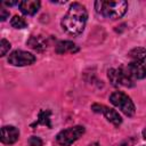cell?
<instances>
[{
    "label": "cell",
    "mask_w": 146,
    "mask_h": 146,
    "mask_svg": "<svg viewBox=\"0 0 146 146\" xmlns=\"http://www.w3.org/2000/svg\"><path fill=\"white\" fill-rule=\"evenodd\" d=\"M88 18L87 9L83 5L79 2H74L70 6L68 10L62 18V27L63 30L71 35H79L86 27Z\"/></svg>",
    "instance_id": "obj_1"
},
{
    "label": "cell",
    "mask_w": 146,
    "mask_h": 146,
    "mask_svg": "<svg viewBox=\"0 0 146 146\" xmlns=\"http://www.w3.org/2000/svg\"><path fill=\"white\" fill-rule=\"evenodd\" d=\"M96 11L111 19H117L121 18L128 9V3L124 0L119 1H96L95 2Z\"/></svg>",
    "instance_id": "obj_2"
},
{
    "label": "cell",
    "mask_w": 146,
    "mask_h": 146,
    "mask_svg": "<svg viewBox=\"0 0 146 146\" xmlns=\"http://www.w3.org/2000/svg\"><path fill=\"white\" fill-rule=\"evenodd\" d=\"M110 102L116 106L117 108L121 110V112H123L127 116H133L135 115V105L131 100V98L125 95L122 91H115L110 96Z\"/></svg>",
    "instance_id": "obj_3"
},
{
    "label": "cell",
    "mask_w": 146,
    "mask_h": 146,
    "mask_svg": "<svg viewBox=\"0 0 146 146\" xmlns=\"http://www.w3.org/2000/svg\"><path fill=\"white\" fill-rule=\"evenodd\" d=\"M83 133H84V128L82 125H74L68 129L62 130L56 136V140L60 146H71Z\"/></svg>",
    "instance_id": "obj_4"
},
{
    "label": "cell",
    "mask_w": 146,
    "mask_h": 146,
    "mask_svg": "<svg viewBox=\"0 0 146 146\" xmlns=\"http://www.w3.org/2000/svg\"><path fill=\"white\" fill-rule=\"evenodd\" d=\"M107 76L110 79V82L115 86H123V87H133V79L129 75L127 70L124 67L121 68H111L107 72Z\"/></svg>",
    "instance_id": "obj_5"
},
{
    "label": "cell",
    "mask_w": 146,
    "mask_h": 146,
    "mask_svg": "<svg viewBox=\"0 0 146 146\" xmlns=\"http://www.w3.org/2000/svg\"><path fill=\"white\" fill-rule=\"evenodd\" d=\"M35 62V56L24 50H15L8 57V63L14 66H26Z\"/></svg>",
    "instance_id": "obj_6"
},
{
    "label": "cell",
    "mask_w": 146,
    "mask_h": 146,
    "mask_svg": "<svg viewBox=\"0 0 146 146\" xmlns=\"http://www.w3.org/2000/svg\"><path fill=\"white\" fill-rule=\"evenodd\" d=\"M19 131L14 125H5L1 129V141L6 145H10L17 141Z\"/></svg>",
    "instance_id": "obj_7"
},
{
    "label": "cell",
    "mask_w": 146,
    "mask_h": 146,
    "mask_svg": "<svg viewBox=\"0 0 146 146\" xmlns=\"http://www.w3.org/2000/svg\"><path fill=\"white\" fill-rule=\"evenodd\" d=\"M125 70L132 79H144L146 76V64L144 62H131Z\"/></svg>",
    "instance_id": "obj_8"
},
{
    "label": "cell",
    "mask_w": 146,
    "mask_h": 146,
    "mask_svg": "<svg viewBox=\"0 0 146 146\" xmlns=\"http://www.w3.org/2000/svg\"><path fill=\"white\" fill-rule=\"evenodd\" d=\"M40 1L38 0H24V1H19V10L24 14V15H34L38 13V10L40 9Z\"/></svg>",
    "instance_id": "obj_9"
},
{
    "label": "cell",
    "mask_w": 146,
    "mask_h": 146,
    "mask_svg": "<svg viewBox=\"0 0 146 146\" xmlns=\"http://www.w3.org/2000/svg\"><path fill=\"white\" fill-rule=\"evenodd\" d=\"M79 51V47L72 42V41H59L56 46V52L57 54H60V55H64V54H74V52H78Z\"/></svg>",
    "instance_id": "obj_10"
},
{
    "label": "cell",
    "mask_w": 146,
    "mask_h": 146,
    "mask_svg": "<svg viewBox=\"0 0 146 146\" xmlns=\"http://www.w3.org/2000/svg\"><path fill=\"white\" fill-rule=\"evenodd\" d=\"M27 46L36 51H43L47 48V41L41 35H32L27 40Z\"/></svg>",
    "instance_id": "obj_11"
},
{
    "label": "cell",
    "mask_w": 146,
    "mask_h": 146,
    "mask_svg": "<svg viewBox=\"0 0 146 146\" xmlns=\"http://www.w3.org/2000/svg\"><path fill=\"white\" fill-rule=\"evenodd\" d=\"M103 114L106 117V120L110 121L111 123H113L114 125H120L121 122H122V119H121L120 114L115 110H112V108H108V107L105 106V108L103 111Z\"/></svg>",
    "instance_id": "obj_12"
},
{
    "label": "cell",
    "mask_w": 146,
    "mask_h": 146,
    "mask_svg": "<svg viewBox=\"0 0 146 146\" xmlns=\"http://www.w3.org/2000/svg\"><path fill=\"white\" fill-rule=\"evenodd\" d=\"M128 56L132 59V62H144L146 59V48L137 47L129 51Z\"/></svg>",
    "instance_id": "obj_13"
},
{
    "label": "cell",
    "mask_w": 146,
    "mask_h": 146,
    "mask_svg": "<svg viewBox=\"0 0 146 146\" xmlns=\"http://www.w3.org/2000/svg\"><path fill=\"white\" fill-rule=\"evenodd\" d=\"M50 111L46 110V111H40L38 119L35 121V123L32 124V127H34L35 124H42V125H47L48 128H51V123H50Z\"/></svg>",
    "instance_id": "obj_14"
},
{
    "label": "cell",
    "mask_w": 146,
    "mask_h": 146,
    "mask_svg": "<svg viewBox=\"0 0 146 146\" xmlns=\"http://www.w3.org/2000/svg\"><path fill=\"white\" fill-rule=\"evenodd\" d=\"M10 24H11V26L15 27V29H24V27L27 26V22H26L23 17H21V16H18V15H15V16L11 18Z\"/></svg>",
    "instance_id": "obj_15"
},
{
    "label": "cell",
    "mask_w": 146,
    "mask_h": 146,
    "mask_svg": "<svg viewBox=\"0 0 146 146\" xmlns=\"http://www.w3.org/2000/svg\"><path fill=\"white\" fill-rule=\"evenodd\" d=\"M10 42L9 41H7L6 39H2L1 40V42H0V48H1V55L0 56H5L8 51H9V49H10Z\"/></svg>",
    "instance_id": "obj_16"
},
{
    "label": "cell",
    "mask_w": 146,
    "mask_h": 146,
    "mask_svg": "<svg viewBox=\"0 0 146 146\" xmlns=\"http://www.w3.org/2000/svg\"><path fill=\"white\" fill-rule=\"evenodd\" d=\"M29 144H30V146H42V140L39 137L32 136L29 139Z\"/></svg>",
    "instance_id": "obj_17"
},
{
    "label": "cell",
    "mask_w": 146,
    "mask_h": 146,
    "mask_svg": "<svg viewBox=\"0 0 146 146\" xmlns=\"http://www.w3.org/2000/svg\"><path fill=\"white\" fill-rule=\"evenodd\" d=\"M8 17H9V11H7L6 9L2 8V9L0 10V19H1V21H6Z\"/></svg>",
    "instance_id": "obj_18"
},
{
    "label": "cell",
    "mask_w": 146,
    "mask_h": 146,
    "mask_svg": "<svg viewBox=\"0 0 146 146\" xmlns=\"http://www.w3.org/2000/svg\"><path fill=\"white\" fill-rule=\"evenodd\" d=\"M133 139H129V140H125L124 143H122L120 146H132V144H133Z\"/></svg>",
    "instance_id": "obj_19"
},
{
    "label": "cell",
    "mask_w": 146,
    "mask_h": 146,
    "mask_svg": "<svg viewBox=\"0 0 146 146\" xmlns=\"http://www.w3.org/2000/svg\"><path fill=\"white\" fill-rule=\"evenodd\" d=\"M6 6H14V5H19V2L18 1H6V2H3Z\"/></svg>",
    "instance_id": "obj_20"
},
{
    "label": "cell",
    "mask_w": 146,
    "mask_h": 146,
    "mask_svg": "<svg viewBox=\"0 0 146 146\" xmlns=\"http://www.w3.org/2000/svg\"><path fill=\"white\" fill-rule=\"evenodd\" d=\"M143 137H144V139H146V128L143 130Z\"/></svg>",
    "instance_id": "obj_21"
},
{
    "label": "cell",
    "mask_w": 146,
    "mask_h": 146,
    "mask_svg": "<svg viewBox=\"0 0 146 146\" xmlns=\"http://www.w3.org/2000/svg\"><path fill=\"white\" fill-rule=\"evenodd\" d=\"M89 146H99V144H98V143H92V144H90Z\"/></svg>",
    "instance_id": "obj_22"
}]
</instances>
